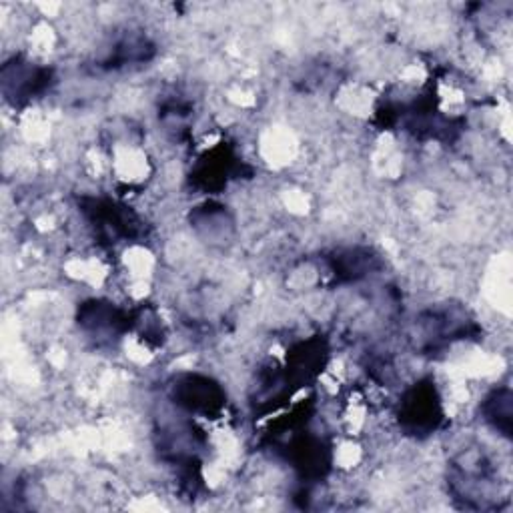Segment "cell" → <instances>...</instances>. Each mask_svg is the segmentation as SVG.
Segmentation results:
<instances>
[{
	"mask_svg": "<svg viewBox=\"0 0 513 513\" xmlns=\"http://www.w3.org/2000/svg\"><path fill=\"white\" fill-rule=\"evenodd\" d=\"M173 399L179 407L207 417L221 411L225 401L221 387L213 383L209 377L201 375L181 377L179 383L173 385Z\"/></svg>",
	"mask_w": 513,
	"mask_h": 513,
	"instance_id": "cell-1",
	"label": "cell"
},
{
	"mask_svg": "<svg viewBox=\"0 0 513 513\" xmlns=\"http://www.w3.org/2000/svg\"><path fill=\"white\" fill-rule=\"evenodd\" d=\"M485 419L499 429L503 435H509V425H511V395L507 389L493 391L483 405Z\"/></svg>",
	"mask_w": 513,
	"mask_h": 513,
	"instance_id": "cell-2",
	"label": "cell"
}]
</instances>
